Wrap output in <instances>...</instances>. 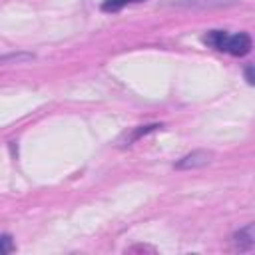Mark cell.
<instances>
[{
	"mask_svg": "<svg viewBox=\"0 0 255 255\" xmlns=\"http://www.w3.org/2000/svg\"><path fill=\"white\" fill-rule=\"evenodd\" d=\"M211 159H213V153L211 151H207V149H195V151L183 155L173 167L175 169H195V167L207 165Z\"/></svg>",
	"mask_w": 255,
	"mask_h": 255,
	"instance_id": "obj_2",
	"label": "cell"
},
{
	"mask_svg": "<svg viewBox=\"0 0 255 255\" xmlns=\"http://www.w3.org/2000/svg\"><path fill=\"white\" fill-rule=\"evenodd\" d=\"M135 2H143V0H104L100 8H102L104 12H118V10H122L124 6L135 4Z\"/></svg>",
	"mask_w": 255,
	"mask_h": 255,
	"instance_id": "obj_7",
	"label": "cell"
},
{
	"mask_svg": "<svg viewBox=\"0 0 255 255\" xmlns=\"http://www.w3.org/2000/svg\"><path fill=\"white\" fill-rule=\"evenodd\" d=\"M16 249L14 241H12V235L8 233H0V255H6V253H12Z\"/></svg>",
	"mask_w": 255,
	"mask_h": 255,
	"instance_id": "obj_8",
	"label": "cell"
},
{
	"mask_svg": "<svg viewBox=\"0 0 255 255\" xmlns=\"http://www.w3.org/2000/svg\"><path fill=\"white\" fill-rule=\"evenodd\" d=\"M34 60V54L30 52H10V54H0V66H8V64H26Z\"/></svg>",
	"mask_w": 255,
	"mask_h": 255,
	"instance_id": "obj_6",
	"label": "cell"
},
{
	"mask_svg": "<svg viewBox=\"0 0 255 255\" xmlns=\"http://www.w3.org/2000/svg\"><path fill=\"white\" fill-rule=\"evenodd\" d=\"M157 128H161V124H147V126H137V128H133L131 131H126V133H124V135L118 139V145H120V147L131 145L133 141H137L139 137H143V135H147V133L155 131Z\"/></svg>",
	"mask_w": 255,
	"mask_h": 255,
	"instance_id": "obj_4",
	"label": "cell"
},
{
	"mask_svg": "<svg viewBox=\"0 0 255 255\" xmlns=\"http://www.w3.org/2000/svg\"><path fill=\"white\" fill-rule=\"evenodd\" d=\"M233 243H235V247L239 251H249L255 245V227H253V223H249L243 229H239L233 235Z\"/></svg>",
	"mask_w": 255,
	"mask_h": 255,
	"instance_id": "obj_5",
	"label": "cell"
},
{
	"mask_svg": "<svg viewBox=\"0 0 255 255\" xmlns=\"http://www.w3.org/2000/svg\"><path fill=\"white\" fill-rule=\"evenodd\" d=\"M203 42L219 52L231 54V56H245L251 52V36L245 32H237V34H229L225 30H209L203 36Z\"/></svg>",
	"mask_w": 255,
	"mask_h": 255,
	"instance_id": "obj_1",
	"label": "cell"
},
{
	"mask_svg": "<svg viewBox=\"0 0 255 255\" xmlns=\"http://www.w3.org/2000/svg\"><path fill=\"white\" fill-rule=\"evenodd\" d=\"M239 0H173L175 6L179 8H191V10H203V8H221V6H231Z\"/></svg>",
	"mask_w": 255,
	"mask_h": 255,
	"instance_id": "obj_3",
	"label": "cell"
},
{
	"mask_svg": "<svg viewBox=\"0 0 255 255\" xmlns=\"http://www.w3.org/2000/svg\"><path fill=\"white\" fill-rule=\"evenodd\" d=\"M245 78H247V84H253V66L249 64V66H245Z\"/></svg>",
	"mask_w": 255,
	"mask_h": 255,
	"instance_id": "obj_9",
	"label": "cell"
}]
</instances>
